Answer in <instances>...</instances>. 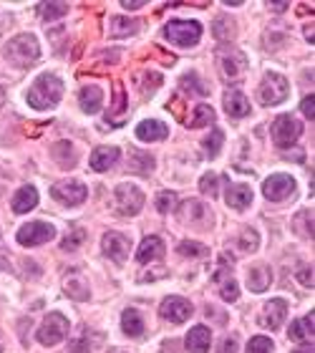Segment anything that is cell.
Here are the masks:
<instances>
[{
	"instance_id": "obj_46",
	"label": "cell",
	"mask_w": 315,
	"mask_h": 353,
	"mask_svg": "<svg viewBox=\"0 0 315 353\" xmlns=\"http://www.w3.org/2000/svg\"><path fill=\"white\" fill-rule=\"evenodd\" d=\"M295 278H298L300 285H305V288H313V267L300 265L298 273H295Z\"/></svg>"
},
{
	"instance_id": "obj_55",
	"label": "cell",
	"mask_w": 315,
	"mask_h": 353,
	"mask_svg": "<svg viewBox=\"0 0 315 353\" xmlns=\"http://www.w3.org/2000/svg\"><path fill=\"white\" fill-rule=\"evenodd\" d=\"M5 104V91H3V86H0V106Z\"/></svg>"
},
{
	"instance_id": "obj_41",
	"label": "cell",
	"mask_w": 315,
	"mask_h": 353,
	"mask_svg": "<svg viewBox=\"0 0 315 353\" xmlns=\"http://www.w3.org/2000/svg\"><path fill=\"white\" fill-rule=\"evenodd\" d=\"M66 13H69V5H66V3H43V5H40L43 21H56V18H63Z\"/></svg>"
},
{
	"instance_id": "obj_1",
	"label": "cell",
	"mask_w": 315,
	"mask_h": 353,
	"mask_svg": "<svg viewBox=\"0 0 315 353\" xmlns=\"http://www.w3.org/2000/svg\"><path fill=\"white\" fill-rule=\"evenodd\" d=\"M61 96L63 81L56 73H40L38 79L31 84V88H28V104L38 111L54 109L56 104L61 101Z\"/></svg>"
},
{
	"instance_id": "obj_26",
	"label": "cell",
	"mask_w": 315,
	"mask_h": 353,
	"mask_svg": "<svg viewBox=\"0 0 315 353\" xmlns=\"http://www.w3.org/2000/svg\"><path fill=\"white\" fill-rule=\"evenodd\" d=\"M224 111L235 119L247 117V114H250V101H247V96L242 94V91H237V88H235V91H227V94H224Z\"/></svg>"
},
{
	"instance_id": "obj_42",
	"label": "cell",
	"mask_w": 315,
	"mask_h": 353,
	"mask_svg": "<svg viewBox=\"0 0 315 353\" xmlns=\"http://www.w3.org/2000/svg\"><path fill=\"white\" fill-rule=\"evenodd\" d=\"M257 245H260V237H257V232H255L253 228L250 230H242V232H240V247H242V250L245 252H255L257 250Z\"/></svg>"
},
{
	"instance_id": "obj_53",
	"label": "cell",
	"mask_w": 315,
	"mask_h": 353,
	"mask_svg": "<svg viewBox=\"0 0 315 353\" xmlns=\"http://www.w3.org/2000/svg\"><path fill=\"white\" fill-rule=\"evenodd\" d=\"M305 38L310 40V43H313V40H315V36H313V23H310V25H307V28H305Z\"/></svg>"
},
{
	"instance_id": "obj_54",
	"label": "cell",
	"mask_w": 315,
	"mask_h": 353,
	"mask_svg": "<svg viewBox=\"0 0 315 353\" xmlns=\"http://www.w3.org/2000/svg\"><path fill=\"white\" fill-rule=\"evenodd\" d=\"M292 353H313V343H310V345H303V348H298V351H292Z\"/></svg>"
},
{
	"instance_id": "obj_57",
	"label": "cell",
	"mask_w": 315,
	"mask_h": 353,
	"mask_svg": "<svg viewBox=\"0 0 315 353\" xmlns=\"http://www.w3.org/2000/svg\"><path fill=\"white\" fill-rule=\"evenodd\" d=\"M0 189H3V174H0Z\"/></svg>"
},
{
	"instance_id": "obj_4",
	"label": "cell",
	"mask_w": 315,
	"mask_h": 353,
	"mask_svg": "<svg viewBox=\"0 0 315 353\" xmlns=\"http://www.w3.org/2000/svg\"><path fill=\"white\" fill-rule=\"evenodd\" d=\"M288 94H290V84L277 71H270L268 76L262 79L260 88H257V99H260L262 106H277V104H283L288 99Z\"/></svg>"
},
{
	"instance_id": "obj_7",
	"label": "cell",
	"mask_w": 315,
	"mask_h": 353,
	"mask_svg": "<svg viewBox=\"0 0 315 353\" xmlns=\"http://www.w3.org/2000/svg\"><path fill=\"white\" fill-rule=\"evenodd\" d=\"M38 343L40 345H58L63 341V338L69 336V321H66V315L61 313H48L46 315V321L40 323V328H38Z\"/></svg>"
},
{
	"instance_id": "obj_40",
	"label": "cell",
	"mask_w": 315,
	"mask_h": 353,
	"mask_svg": "<svg viewBox=\"0 0 315 353\" xmlns=\"http://www.w3.org/2000/svg\"><path fill=\"white\" fill-rule=\"evenodd\" d=\"M177 252H179V255H185V258H205V255H209L207 245L192 243V240H185V243H179Z\"/></svg>"
},
{
	"instance_id": "obj_21",
	"label": "cell",
	"mask_w": 315,
	"mask_h": 353,
	"mask_svg": "<svg viewBox=\"0 0 315 353\" xmlns=\"http://www.w3.org/2000/svg\"><path fill=\"white\" fill-rule=\"evenodd\" d=\"M162 255H164L162 237L149 235V237H144V243L139 245L137 260L141 263V265H146V263H154V260H162Z\"/></svg>"
},
{
	"instance_id": "obj_8",
	"label": "cell",
	"mask_w": 315,
	"mask_h": 353,
	"mask_svg": "<svg viewBox=\"0 0 315 353\" xmlns=\"http://www.w3.org/2000/svg\"><path fill=\"white\" fill-rule=\"evenodd\" d=\"M51 195H54L56 202L66 204V207H78V204L86 202V197H89V189H86L84 182L63 180V182H56L54 187H51Z\"/></svg>"
},
{
	"instance_id": "obj_44",
	"label": "cell",
	"mask_w": 315,
	"mask_h": 353,
	"mask_svg": "<svg viewBox=\"0 0 315 353\" xmlns=\"http://www.w3.org/2000/svg\"><path fill=\"white\" fill-rule=\"evenodd\" d=\"M174 207H177V195L174 192H159L156 195V210L162 215H170Z\"/></svg>"
},
{
	"instance_id": "obj_16",
	"label": "cell",
	"mask_w": 315,
	"mask_h": 353,
	"mask_svg": "<svg viewBox=\"0 0 315 353\" xmlns=\"http://www.w3.org/2000/svg\"><path fill=\"white\" fill-rule=\"evenodd\" d=\"M63 291L71 300H89L91 298V288H89V280L78 270H71L63 278Z\"/></svg>"
},
{
	"instance_id": "obj_56",
	"label": "cell",
	"mask_w": 315,
	"mask_h": 353,
	"mask_svg": "<svg viewBox=\"0 0 315 353\" xmlns=\"http://www.w3.org/2000/svg\"><path fill=\"white\" fill-rule=\"evenodd\" d=\"M3 348H5V341H3V336H0V353H3Z\"/></svg>"
},
{
	"instance_id": "obj_35",
	"label": "cell",
	"mask_w": 315,
	"mask_h": 353,
	"mask_svg": "<svg viewBox=\"0 0 315 353\" xmlns=\"http://www.w3.org/2000/svg\"><path fill=\"white\" fill-rule=\"evenodd\" d=\"M292 230L298 232L300 237H313V212L300 210L292 220Z\"/></svg>"
},
{
	"instance_id": "obj_18",
	"label": "cell",
	"mask_w": 315,
	"mask_h": 353,
	"mask_svg": "<svg viewBox=\"0 0 315 353\" xmlns=\"http://www.w3.org/2000/svg\"><path fill=\"white\" fill-rule=\"evenodd\" d=\"M36 204H38V189L31 187V184H25V187H21L16 195H13V199H10V210L16 212V215H28Z\"/></svg>"
},
{
	"instance_id": "obj_45",
	"label": "cell",
	"mask_w": 315,
	"mask_h": 353,
	"mask_svg": "<svg viewBox=\"0 0 315 353\" xmlns=\"http://www.w3.org/2000/svg\"><path fill=\"white\" fill-rule=\"evenodd\" d=\"M217 187H220V174L209 172V174H205V177H202V180H200V189H202V195L217 197Z\"/></svg>"
},
{
	"instance_id": "obj_12",
	"label": "cell",
	"mask_w": 315,
	"mask_h": 353,
	"mask_svg": "<svg viewBox=\"0 0 315 353\" xmlns=\"http://www.w3.org/2000/svg\"><path fill=\"white\" fill-rule=\"evenodd\" d=\"M54 237H56V230L48 222H28V225H23V228L18 230V243L23 245V247H38V245L51 243Z\"/></svg>"
},
{
	"instance_id": "obj_52",
	"label": "cell",
	"mask_w": 315,
	"mask_h": 353,
	"mask_svg": "<svg viewBox=\"0 0 315 353\" xmlns=\"http://www.w3.org/2000/svg\"><path fill=\"white\" fill-rule=\"evenodd\" d=\"M0 270H8L10 273V263H8V258H3V255H0Z\"/></svg>"
},
{
	"instance_id": "obj_33",
	"label": "cell",
	"mask_w": 315,
	"mask_h": 353,
	"mask_svg": "<svg viewBox=\"0 0 315 353\" xmlns=\"http://www.w3.org/2000/svg\"><path fill=\"white\" fill-rule=\"evenodd\" d=\"M212 33H215L217 40H232L235 33H237V25H235V21L230 16H220L212 23Z\"/></svg>"
},
{
	"instance_id": "obj_14",
	"label": "cell",
	"mask_w": 315,
	"mask_h": 353,
	"mask_svg": "<svg viewBox=\"0 0 315 353\" xmlns=\"http://www.w3.org/2000/svg\"><path fill=\"white\" fill-rule=\"evenodd\" d=\"M101 247H104V255H106V258H111L114 263L121 265L131 252V237L121 235V232H106L104 240H101Z\"/></svg>"
},
{
	"instance_id": "obj_27",
	"label": "cell",
	"mask_w": 315,
	"mask_h": 353,
	"mask_svg": "<svg viewBox=\"0 0 315 353\" xmlns=\"http://www.w3.org/2000/svg\"><path fill=\"white\" fill-rule=\"evenodd\" d=\"M51 154H54L56 165L61 167V169H73L78 162L76 149H73V144H69V141H56L54 147H51Z\"/></svg>"
},
{
	"instance_id": "obj_49",
	"label": "cell",
	"mask_w": 315,
	"mask_h": 353,
	"mask_svg": "<svg viewBox=\"0 0 315 353\" xmlns=\"http://www.w3.org/2000/svg\"><path fill=\"white\" fill-rule=\"evenodd\" d=\"M144 5H146L144 0H121L124 10H139V8H144Z\"/></svg>"
},
{
	"instance_id": "obj_48",
	"label": "cell",
	"mask_w": 315,
	"mask_h": 353,
	"mask_svg": "<svg viewBox=\"0 0 315 353\" xmlns=\"http://www.w3.org/2000/svg\"><path fill=\"white\" fill-rule=\"evenodd\" d=\"M220 353H237V338L230 336L220 343Z\"/></svg>"
},
{
	"instance_id": "obj_43",
	"label": "cell",
	"mask_w": 315,
	"mask_h": 353,
	"mask_svg": "<svg viewBox=\"0 0 315 353\" xmlns=\"http://www.w3.org/2000/svg\"><path fill=\"white\" fill-rule=\"evenodd\" d=\"M272 341L268 336H255L250 338V343H247V353H272Z\"/></svg>"
},
{
	"instance_id": "obj_11",
	"label": "cell",
	"mask_w": 315,
	"mask_h": 353,
	"mask_svg": "<svg viewBox=\"0 0 315 353\" xmlns=\"http://www.w3.org/2000/svg\"><path fill=\"white\" fill-rule=\"evenodd\" d=\"M179 220L189 228H209L212 225V210L200 199H187L179 204Z\"/></svg>"
},
{
	"instance_id": "obj_10",
	"label": "cell",
	"mask_w": 315,
	"mask_h": 353,
	"mask_svg": "<svg viewBox=\"0 0 315 353\" xmlns=\"http://www.w3.org/2000/svg\"><path fill=\"white\" fill-rule=\"evenodd\" d=\"M295 180H292L290 174H270L268 180L262 182V192L268 197L270 202H285V199H290L295 195Z\"/></svg>"
},
{
	"instance_id": "obj_20",
	"label": "cell",
	"mask_w": 315,
	"mask_h": 353,
	"mask_svg": "<svg viewBox=\"0 0 315 353\" xmlns=\"http://www.w3.org/2000/svg\"><path fill=\"white\" fill-rule=\"evenodd\" d=\"M167 134H170L167 124H164V121H156V119H146V121H141V124L137 126L139 141H146V144L167 139Z\"/></svg>"
},
{
	"instance_id": "obj_23",
	"label": "cell",
	"mask_w": 315,
	"mask_h": 353,
	"mask_svg": "<svg viewBox=\"0 0 315 353\" xmlns=\"http://www.w3.org/2000/svg\"><path fill=\"white\" fill-rule=\"evenodd\" d=\"M116 162H119V149L116 147H96L91 154L93 172H108Z\"/></svg>"
},
{
	"instance_id": "obj_36",
	"label": "cell",
	"mask_w": 315,
	"mask_h": 353,
	"mask_svg": "<svg viewBox=\"0 0 315 353\" xmlns=\"http://www.w3.org/2000/svg\"><path fill=\"white\" fill-rule=\"evenodd\" d=\"M224 144V134L222 129H212V132L205 136V141H202V147H205V151H207L209 159H215L217 154H220V149H222Z\"/></svg>"
},
{
	"instance_id": "obj_31",
	"label": "cell",
	"mask_w": 315,
	"mask_h": 353,
	"mask_svg": "<svg viewBox=\"0 0 315 353\" xmlns=\"http://www.w3.org/2000/svg\"><path fill=\"white\" fill-rule=\"evenodd\" d=\"M121 328H124L126 336L139 338L141 333H144V318L139 315V311L129 308V311H124V315H121Z\"/></svg>"
},
{
	"instance_id": "obj_24",
	"label": "cell",
	"mask_w": 315,
	"mask_h": 353,
	"mask_svg": "<svg viewBox=\"0 0 315 353\" xmlns=\"http://www.w3.org/2000/svg\"><path fill=\"white\" fill-rule=\"evenodd\" d=\"M290 341L303 345L313 343V313L310 315H300L298 321L290 323Z\"/></svg>"
},
{
	"instance_id": "obj_6",
	"label": "cell",
	"mask_w": 315,
	"mask_h": 353,
	"mask_svg": "<svg viewBox=\"0 0 315 353\" xmlns=\"http://www.w3.org/2000/svg\"><path fill=\"white\" fill-rule=\"evenodd\" d=\"M164 36L174 46L189 48L202 38V25L197 21H172V23L164 25Z\"/></svg>"
},
{
	"instance_id": "obj_38",
	"label": "cell",
	"mask_w": 315,
	"mask_h": 353,
	"mask_svg": "<svg viewBox=\"0 0 315 353\" xmlns=\"http://www.w3.org/2000/svg\"><path fill=\"white\" fill-rule=\"evenodd\" d=\"M114 119V124H121V117L126 114V94H124V86L121 84H116V94H114V106L108 111Z\"/></svg>"
},
{
	"instance_id": "obj_2",
	"label": "cell",
	"mask_w": 315,
	"mask_h": 353,
	"mask_svg": "<svg viewBox=\"0 0 315 353\" xmlns=\"http://www.w3.org/2000/svg\"><path fill=\"white\" fill-rule=\"evenodd\" d=\"M3 53H5L8 63H13L16 69H28V66H33L40 58L38 38L33 33H21V36L8 40V46H5Z\"/></svg>"
},
{
	"instance_id": "obj_5",
	"label": "cell",
	"mask_w": 315,
	"mask_h": 353,
	"mask_svg": "<svg viewBox=\"0 0 315 353\" xmlns=\"http://www.w3.org/2000/svg\"><path fill=\"white\" fill-rule=\"evenodd\" d=\"M111 207H114V212L119 217H134L144 207V195L134 184H119L114 189V204Z\"/></svg>"
},
{
	"instance_id": "obj_25",
	"label": "cell",
	"mask_w": 315,
	"mask_h": 353,
	"mask_svg": "<svg viewBox=\"0 0 315 353\" xmlns=\"http://www.w3.org/2000/svg\"><path fill=\"white\" fill-rule=\"evenodd\" d=\"M272 282V270L268 265H253L247 273V288L253 293H265Z\"/></svg>"
},
{
	"instance_id": "obj_39",
	"label": "cell",
	"mask_w": 315,
	"mask_h": 353,
	"mask_svg": "<svg viewBox=\"0 0 315 353\" xmlns=\"http://www.w3.org/2000/svg\"><path fill=\"white\" fill-rule=\"evenodd\" d=\"M84 243H86V232L81 228H76V230H71L69 235L61 240V250L73 252V250H78V247H81Z\"/></svg>"
},
{
	"instance_id": "obj_17",
	"label": "cell",
	"mask_w": 315,
	"mask_h": 353,
	"mask_svg": "<svg viewBox=\"0 0 315 353\" xmlns=\"http://www.w3.org/2000/svg\"><path fill=\"white\" fill-rule=\"evenodd\" d=\"M285 315H288V303H285L283 298H272L268 306H265V315L260 318V323L265 328L277 330L285 323Z\"/></svg>"
},
{
	"instance_id": "obj_28",
	"label": "cell",
	"mask_w": 315,
	"mask_h": 353,
	"mask_svg": "<svg viewBox=\"0 0 315 353\" xmlns=\"http://www.w3.org/2000/svg\"><path fill=\"white\" fill-rule=\"evenodd\" d=\"M78 104H81V109L86 114H96L101 109V104H104V91L99 86H86L81 88V94H78Z\"/></svg>"
},
{
	"instance_id": "obj_9",
	"label": "cell",
	"mask_w": 315,
	"mask_h": 353,
	"mask_svg": "<svg viewBox=\"0 0 315 353\" xmlns=\"http://www.w3.org/2000/svg\"><path fill=\"white\" fill-rule=\"evenodd\" d=\"M270 134H272V141H275V147L285 149V147H290V144H295V141L300 139V134H303V126H300L298 119H292V117H288V114H283V117H277L275 121H272V129H270Z\"/></svg>"
},
{
	"instance_id": "obj_50",
	"label": "cell",
	"mask_w": 315,
	"mask_h": 353,
	"mask_svg": "<svg viewBox=\"0 0 315 353\" xmlns=\"http://www.w3.org/2000/svg\"><path fill=\"white\" fill-rule=\"evenodd\" d=\"M5 28H10V16L0 13V33H5Z\"/></svg>"
},
{
	"instance_id": "obj_37",
	"label": "cell",
	"mask_w": 315,
	"mask_h": 353,
	"mask_svg": "<svg viewBox=\"0 0 315 353\" xmlns=\"http://www.w3.org/2000/svg\"><path fill=\"white\" fill-rule=\"evenodd\" d=\"M212 121H215V111H212V106L200 104V106L194 109V117L189 119V126H192V129H200V126H209Z\"/></svg>"
},
{
	"instance_id": "obj_19",
	"label": "cell",
	"mask_w": 315,
	"mask_h": 353,
	"mask_svg": "<svg viewBox=\"0 0 315 353\" xmlns=\"http://www.w3.org/2000/svg\"><path fill=\"white\" fill-rule=\"evenodd\" d=\"M224 202L232 210H247L253 204V189H250V184H227Z\"/></svg>"
},
{
	"instance_id": "obj_15",
	"label": "cell",
	"mask_w": 315,
	"mask_h": 353,
	"mask_svg": "<svg viewBox=\"0 0 315 353\" xmlns=\"http://www.w3.org/2000/svg\"><path fill=\"white\" fill-rule=\"evenodd\" d=\"M159 313L162 318H167L170 323H185L189 315H192V303L182 295H170V298L162 300L159 306Z\"/></svg>"
},
{
	"instance_id": "obj_3",
	"label": "cell",
	"mask_w": 315,
	"mask_h": 353,
	"mask_svg": "<svg viewBox=\"0 0 315 353\" xmlns=\"http://www.w3.org/2000/svg\"><path fill=\"white\" fill-rule=\"evenodd\" d=\"M247 56L237 48L224 46L217 51V71H220V79L222 81H237L242 79V73L247 71Z\"/></svg>"
},
{
	"instance_id": "obj_32",
	"label": "cell",
	"mask_w": 315,
	"mask_h": 353,
	"mask_svg": "<svg viewBox=\"0 0 315 353\" xmlns=\"http://www.w3.org/2000/svg\"><path fill=\"white\" fill-rule=\"evenodd\" d=\"M101 343V336L99 333H81V336H76L73 341L69 343V351L66 353H91L96 345Z\"/></svg>"
},
{
	"instance_id": "obj_29",
	"label": "cell",
	"mask_w": 315,
	"mask_h": 353,
	"mask_svg": "<svg viewBox=\"0 0 315 353\" xmlns=\"http://www.w3.org/2000/svg\"><path fill=\"white\" fill-rule=\"evenodd\" d=\"M139 31V23L134 18H126V16H116L108 21V36H114V38H124V36H134Z\"/></svg>"
},
{
	"instance_id": "obj_34",
	"label": "cell",
	"mask_w": 315,
	"mask_h": 353,
	"mask_svg": "<svg viewBox=\"0 0 315 353\" xmlns=\"http://www.w3.org/2000/svg\"><path fill=\"white\" fill-rule=\"evenodd\" d=\"M179 88L187 91L189 96H207V84L200 79V73H187V76H182Z\"/></svg>"
},
{
	"instance_id": "obj_22",
	"label": "cell",
	"mask_w": 315,
	"mask_h": 353,
	"mask_svg": "<svg viewBox=\"0 0 315 353\" xmlns=\"http://www.w3.org/2000/svg\"><path fill=\"white\" fill-rule=\"evenodd\" d=\"M187 348L189 353H207L209 345H212V333H209L207 326H194L189 333H187Z\"/></svg>"
},
{
	"instance_id": "obj_13",
	"label": "cell",
	"mask_w": 315,
	"mask_h": 353,
	"mask_svg": "<svg viewBox=\"0 0 315 353\" xmlns=\"http://www.w3.org/2000/svg\"><path fill=\"white\" fill-rule=\"evenodd\" d=\"M227 263L232 265V258L227 260V255H222V265L215 270V275H212V282H215V291L222 295V300H227V303H235V300L240 298V288H237V280H235L232 270H227Z\"/></svg>"
},
{
	"instance_id": "obj_30",
	"label": "cell",
	"mask_w": 315,
	"mask_h": 353,
	"mask_svg": "<svg viewBox=\"0 0 315 353\" xmlns=\"http://www.w3.org/2000/svg\"><path fill=\"white\" fill-rule=\"evenodd\" d=\"M152 169H154L152 154H144V151H139V149H129V172L131 174H141V177H146Z\"/></svg>"
},
{
	"instance_id": "obj_51",
	"label": "cell",
	"mask_w": 315,
	"mask_h": 353,
	"mask_svg": "<svg viewBox=\"0 0 315 353\" xmlns=\"http://www.w3.org/2000/svg\"><path fill=\"white\" fill-rule=\"evenodd\" d=\"M268 8H270V10H277V13H280V10H288L290 5H288V3H270Z\"/></svg>"
},
{
	"instance_id": "obj_47",
	"label": "cell",
	"mask_w": 315,
	"mask_h": 353,
	"mask_svg": "<svg viewBox=\"0 0 315 353\" xmlns=\"http://www.w3.org/2000/svg\"><path fill=\"white\" fill-rule=\"evenodd\" d=\"M300 111H303V117L313 121V117H315V99H313V94L305 96V99L300 101Z\"/></svg>"
}]
</instances>
